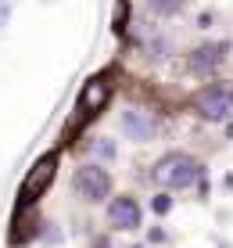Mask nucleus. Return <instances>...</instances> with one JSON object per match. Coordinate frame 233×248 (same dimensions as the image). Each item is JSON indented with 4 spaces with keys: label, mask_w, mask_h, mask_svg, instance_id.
Returning <instances> with one entry per match:
<instances>
[{
    "label": "nucleus",
    "mask_w": 233,
    "mask_h": 248,
    "mask_svg": "<svg viewBox=\"0 0 233 248\" xmlns=\"http://www.w3.org/2000/svg\"><path fill=\"white\" fill-rule=\"evenodd\" d=\"M108 101H111V83L108 79H90L83 87V93H79V108H75V112H79V119H90V115H101L108 108Z\"/></svg>",
    "instance_id": "obj_6"
},
{
    "label": "nucleus",
    "mask_w": 233,
    "mask_h": 248,
    "mask_svg": "<svg viewBox=\"0 0 233 248\" xmlns=\"http://www.w3.org/2000/svg\"><path fill=\"white\" fill-rule=\"evenodd\" d=\"M54 176H58V151H50V155L36 158V166L25 173L22 191H18V205H36L40 194H47V187L54 184Z\"/></svg>",
    "instance_id": "obj_2"
},
{
    "label": "nucleus",
    "mask_w": 233,
    "mask_h": 248,
    "mask_svg": "<svg viewBox=\"0 0 233 248\" xmlns=\"http://www.w3.org/2000/svg\"><path fill=\"white\" fill-rule=\"evenodd\" d=\"M194 112L208 123H222V119L233 115V90L226 83H212V87L194 93Z\"/></svg>",
    "instance_id": "obj_4"
},
{
    "label": "nucleus",
    "mask_w": 233,
    "mask_h": 248,
    "mask_svg": "<svg viewBox=\"0 0 233 248\" xmlns=\"http://www.w3.org/2000/svg\"><path fill=\"white\" fill-rule=\"evenodd\" d=\"M154 184L169 187V191H187L190 184L201 180V162L187 151H169L154 162V173H151Z\"/></svg>",
    "instance_id": "obj_1"
},
{
    "label": "nucleus",
    "mask_w": 233,
    "mask_h": 248,
    "mask_svg": "<svg viewBox=\"0 0 233 248\" xmlns=\"http://www.w3.org/2000/svg\"><path fill=\"white\" fill-rule=\"evenodd\" d=\"M90 248H111V241H108V237H93Z\"/></svg>",
    "instance_id": "obj_14"
},
{
    "label": "nucleus",
    "mask_w": 233,
    "mask_h": 248,
    "mask_svg": "<svg viewBox=\"0 0 233 248\" xmlns=\"http://www.w3.org/2000/svg\"><path fill=\"white\" fill-rule=\"evenodd\" d=\"M183 4H187V0H147V7H151L154 15H161V18L179 15V11H183Z\"/></svg>",
    "instance_id": "obj_9"
},
{
    "label": "nucleus",
    "mask_w": 233,
    "mask_h": 248,
    "mask_svg": "<svg viewBox=\"0 0 233 248\" xmlns=\"http://www.w3.org/2000/svg\"><path fill=\"white\" fill-rule=\"evenodd\" d=\"M72 191L79 194L83 202L97 205V202H104L108 194H111V173H108V169H101L97 162H86V166L75 169V176H72Z\"/></svg>",
    "instance_id": "obj_3"
},
{
    "label": "nucleus",
    "mask_w": 233,
    "mask_h": 248,
    "mask_svg": "<svg viewBox=\"0 0 233 248\" xmlns=\"http://www.w3.org/2000/svg\"><path fill=\"white\" fill-rule=\"evenodd\" d=\"M97 155H101V158H111V155H115V144H111L108 137H101V140H97Z\"/></svg>",
    "instance_id": "obj_11"
},
{
    "label": "nucleus",
    "mask_w": 233,
    "mask_h": 248,
    "mask_svg": "<svg viewBox=\"0 0 233 248\" xmlns=\"http://www.w3.org/2000/svg\"><path fill=\"white\" fill-rule=\"evenodd\" d=\"M126 22H129V0H118V4H115V22H111V29L122 36V32H126Z\"/></svg>",
    "instance_id": "obj_10"
},
{
    "label": "nucleus",
    "mask_w": 233,
    "mask_h": 248,
    "mask_svg": "<svg viewBox=\"0 0 233 248\" xmlns=\"http://www.w3.org/2000/svg\"><path fill=\"white\" fill-rule=\"evenodd\" d=\"M108 223H111V230H122V234L140 230V205H136V198H129V194L111 198V205H108Z\"/></svg>",
    "instance_id": "obj_5"
},
{
    "label": "nucleus",
    "mask_w": 233,
    "mask_h": 248,
    "mask_svg": "<svg viewBox=\"0 0 233 248\" xmlns=\"http://www.w3.org/2000/svg\"><path fill=\"white\" fill-rule=\"evenodd\" d=\"M154 130H158V123H154L151 112H144V108H129V112H122V133L129 137V140L144 144L151 140Z\"/></svg>",
    "instance_id": "obj_7"
},
{
    "label": "nucleus",
    "mask_w": 233,
    "mask_h": 248,
    "mask_svg": "<svg viewBox=\"0 0 233 248\" xmlns=\"http://www.w3.org/2000/svg\"><path fill=\"white\" fill-rule=\"evenodd\" d=\"M7 18H11V0H0V29L7 25Z\"/></svg>",
    "instance_id": "obj_13"
},
{
    "label": "nucleus",
    "mask_w": 233,
    "mask_h": 248,
    "mask_svg": "<svg viewBox=\"0 0 233 248\" xmlns=\"http://www.w3.org/2000/svg\"><path fill=\"white\" fill-rule=\"evenodd\" d=\"M172 209V198L169 194H154V212H169Z\"/></svg>",
    "instance_id": "obj_12"
},
{
    "label": "nucleus",
    "mask_w": 233,
    "mask_h": 248,
    "mask_svg": "<svg viewBox=\"0 0 233 248\" xmlns=\"http://www.w3.org/2000/svg\"><path fill=\"white\" fill-rule=\"evenodd\" d=\"M222 62H226V44H201L187 58V68L197 72V76H204V72H215Z\"/></svg>",
    "instance_id": "obj_8"
}]
</instances>
